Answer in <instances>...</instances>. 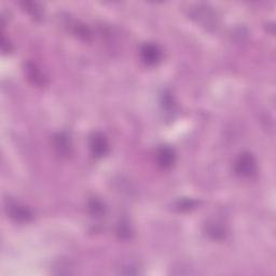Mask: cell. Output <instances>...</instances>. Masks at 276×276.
I'll use <instances>...</instances> for the list:
<instances>
[{
	"label": "cell",
	"instance_id": "obj_1",
	"mask_svg": "<svg viewBox=\"0 0 276 276\" xmlns=\"http://www.w3.org/2000/svg\"><path fill=\"white\" fill-rule=\"evenodd\" d=\"M235 170L237 174L244 176V177H250V176L255 175L257 171V163L255 158L249 155V153H244L236 161Z\"/></svg>",
	"mask_w": 276,
	"mask_h": 276
},
{
	"label": "cell",
	"instance_id": "obj_2",
	"mask_svg": "<svg viewBox=\"0 0 276 276\" xmlns=\"http://www.w3.org/2000/svg\"><path fill=\"white\" fill-rule=\"evenodd\" d=\"M90 148L95 157L102 158L106 156L109 150L108 141L102 133H95L91 137Z\"/></svg>",
	"mask_w": 276,
	"mask_h": 276
},
{
	"label": "cell",
	"instance_id": "obj_3",
	"mask_svg": "<svg viewBox=\"0 0 276 276\" xmlns=\"http://www.w3.org/2000/svg\"><path fill=\"white\" fill-rule=\"evenodd\" d=\"M141 56L146 65L153 66L160 62L161 56H162V53H161V50L159 49L158 45L148 43V44H145L142 48Z\"/></svg>",
	"mask_w": 276,
	"mask_h": 276
},
{
	"label": "cell",
	"instance_id": "obj_4",
	"mask_svg": "<svg viewBox=\"0 0 276 276\" xmlns=\"http://www.w3.org/2000/svg\"><path fill=\"white\" fill-rule=\"evenodd\" d=\"M157 158H158L159 164L162 167H164V168L172 167L175 163V160H176L175 152L170 147L161 148L158 152Z\"/></svg>",
	"mask_w": 276,
	"mask_h": 276
},
{
	"label": "cell",
	"instance_id": "obj_5",
	"mask_svg": "<svg viewBox=\"0 0 276 276\" xmlns=\"http://www.w3.org/2000/svg\"><path fill=\"white\" fill-rule=\"evenodd\" d=\"M10 215L12 218L18 221H27L32 218V214L26 207L17 203L10 205Z\"/></svg>",
	"mask_w": 276,
	"mask_h": 276
},
{
	"label": "cell",
	"instance_id": "obj_6",
	"mask_svg": "<svg viewBox=\"0 0 276 276\" xmlns=\"http://www.w3.org/2000/svg\"><path fill=\"white\" fill-rule=\"evenodd\" d=\"M67 138H68L67 136L60 134L56 137V140H55L56 149L58 150L60 155H68L69 149H71V145H69V142Z\"/></svg>",
	"mask_w": 276,
	"mask_h": 276
},
{
	"label": "cell",
	"instance_id": "obj_7",
	"mask_svg": "<svg viewBox=\"0 0 276 276\" xmlns=\"http://www.w3.org/2000/svg\"><path fill=\"white\" fill-rule=\"evenodd\" d=\"M194 205V202L193 201H189V200H186V201H183L182 203H180V206L182 207V210L183 209H191V207H192Z\"/></svg>",
	"mask_w": 276,
	"mask_h": 276
}]
</instances>
